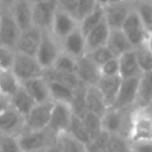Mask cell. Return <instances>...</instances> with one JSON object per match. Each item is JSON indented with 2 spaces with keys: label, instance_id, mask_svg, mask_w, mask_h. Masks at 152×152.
<instances>
[{
  "label": "cell",
  "instance_id": "45",
  "mask_svg": "<svg viewBox=\"0 0 152 152\" xmlns=\"http://www.w3.org/2000/svg\"><path fill=\"white\" fill-rule=\"evenodd\" d=\"M76 2L77 0H57L58 7H61L62 10L69 12L70 14H72L75 17V8H76Z\"/></svg>",
  "mask_w": 152,
  "mask_h": 152
},
{
  "label": "cell",
  "instance_id": "15",
  "mask_svg": "<svg viewBox=\"0 0 152 152\" xmlns=\"http://www.w3.org/2000/svg\"><path fill=\"white\" fill-rule=\"evenodd\" d=\"M25 128V118L11 106L0 113V133L18 137Z\"/></svg>",
  "mask_w": 152,
  "mask_h": 152
},
{
  "label": "cell",
  "instance_id": "27",
  "mask_svg": "<svg viewBox=\"0 0 152 152\" xmlns=\"http://www.w3.org/2000/svg\"><path fill=\"white\" fill-rule=\"evenodd\" d=\"M86 107L87 112L95 113L100 116L107 110L106 102L96 86H88L86 90Z\"/></svg>",
  "mask_w": 152,
  "mask_h": 152
},
{
  "label": "cell",
  "instance_id": "32",
  "mask_svg": "<svg viewBox=\"0 0 152 152\" xmlns=\"http://www.w3.org/2000/svg\"><path fill=\"white\" fill-rule=\"evenodd\" d=\"M103 17H104L103 7L101 5H97L94 11H91L89 14H87L84 18H82L78 21V27H80L81 32L86 36L91 28H94L103 19Z\"/></svg>",
  "mask_w": 152,
  "mask_h": 152
},
{
  "label": "cell",
  "instance_id": "8",
  "mask_svg": "<svg viewBox=\"0 0 152 152\" xmlns=\"http://www.w3.org/2000/svg\"><path fill=\"white\" fill-rule=\"evenodd\" d=\"M20 31L10 8L0 6V44L14 49Z\"/></svg>",
  "mask_w": 152,
  "mask_h": 152
},
{
  "label": "cell",
  "instance_id": "47",
  "mask_svg": "<svg viewBox=\"0 0 152 152\" xmlns=\"http://www.w3.org/2000/svg\"><path fill=\"white\" fill-rule=\"evenodd\" d=\"M86 152H108V151L104 150V148L99 147V146L95 145L93 141H90L89 144L86 145Z\"/></svg>",
  "mask_w": 152,
  "mask_h": 152
},
{
  "label": "cell",
  "instance_id": "20",
  "mask_svg": "<svg viewBox=\"0 0 152 152\" xmlns=\"http://www.w3.org/2000/svg\"><path fill=\"white\" fill-rule=\"evenodd\" d=\"M10 11L20 30L32 26V1L31 0H14Z\"/></svg>",
  "mask_w": 152,
  "mask_h": 152
},
{
  "label": "cell",
  "instance_id": "37",
  "mask_svg": "<svg viewBox=\"0 0 152 152\" xmlns=\"http://www.w3.org/2000/svg\"><path fill=\"white\" fill-rule=\"evenodd\" d=\"M76 62L77 59L71 57L70 55L65 52H61L59 56L56 58L53 65L51 68L58 70V71H64V72H75L76 70Z\"/></svg>",
  "mask_w": 152,
  "mask_h": 152
},
{
  "label": "cell",
  "instance_id": "42",
  "mask_svg": "<svg viewBox=\"0 0 152 152\" xmlns=\"http://www.w3.org/2000/svg\"><path fill=\"white\" fill-rule=\"evenodd\" d=\"M15 50L13 48L0 44V69H11L14 59Z\"/></svg>",
  "mask_w": 152,
  "mask_h": 152
},
{
  "label": "cell",
  "instance_id": "53",
  "mask_svg": "<svg viewBox=\"0 0 152 152\" xmlns=\"http://www.w3.org/2000/svg\"><path fill=\"white\" fill-rule=\"evenodd\" d=\"M147 109H148L150 112H152V100H151V102H150V104H148V107H147Z\"/></svg>",
  "mask_w": 152,
  "mask_h": 152
},
{
  "label": "cell",
  "instance_id": "12",
  "mask_svg": "<svg viewBox=\"0 0 152 152\" xmlns=\"http://www.w3.org/2000/svg\"><path fill=\"white\" fill-rule=\"evenodd\" d=\"M77 27H78L77 19L69 12L62 10L61 7H57L50 27L52 34L61 42L64 37H66L70 32H72Z\"/></svg>",
  "mask_w": 152,
  "mask_h": 152
},
{
  "label": "cell",
  "instance_id": "31",
  "mask_svg": "<svg viewBox=\"0 0 152 152\" xmlns=\"http://www.w3.org/2000/svg\"><path fill=\"white\" fill-rule=\"evenodd\" d=\"M20 87V82L11 69H0V93L8 97Z\"/></svg>",
  "mask_w": 152,
  "mask_h": 152
},
{
  "label": "cell",
  "instance_id": "35",
  "mask_svg": "<svg viewBox=\"0 0 152 152\" xmlns=\"http://www.w3.org/2000/svg\"><path fill=\"white\" fill-rule=\"evenodd\" d=\"M68 131L77 139L80 140L82 144L87 145L89 144L91 140H90V137L86 129V126L83 124V120L76 115H71V119H70V124H69V127H68Z\"/></svg>",
  "mask_w": 152,
  "mask_h": 152
},
{
  "label": "cell",
  "instance_id": "34",
  "mask_svg": "<svg viewBox=\"0 0 152 152\" xmlns=\"http://www.w3.org/2000/svg\"><path fill=\"white\" fill-rule=\"evenodd\" d=\"M137 62L141 69V71H150L152 70V50L148 48L146 42L142 44L133 48Z\"/></svg>",
  "mask_w": 152,
  "mask_h": 152
},
{
  "label": "cell",
  "instance_id": "14",
  "mask_svg": "<svg viewBox=\"0 0 152 152\" xmlns=\"http://www.w3.org/2000/svg\"><path fill=\"white\" fill-rule=\"evenodd\" d=\"M75 74L77 75L78 80L88 86H97L100 78H101V72H100V66L93 62L87 53L80 58H77L76 62V70Z\"/></svg>",
  "mask_w": 152,
  "mask_h": 152
},
{
  "label": "cell",
  "instance_id": "11",
  "mask_svg": "<svg viewBox=\"0 0 152 152\" xmlns=\"http://www.w3.org/2000/svg\"><path fill=\"white\" fill-rule=\"evenodd\" d=\"M138 78L139 77L121 78L119 90L116 93L115 100H114L110 108L126 109V108L134 107V101H135V95H137V87H138Z\"/></svg>",
  "mask_w": 152,
  "mask_h": 152
},
{
  "label": "cell",
  "instance_id": "3",
  "mask_svg": "<svg viewBox=\"0 0 152 152\" xmlns=\"http://www.w3.org/2000/svg\"><path fill=\"white\" fill-rule=\"evenodd\" d=\"M132 109L133 107L126 109L108 108L101 116L103 129L107 131L109 134H116L127 138Z\"/></svg>",
  "mask_w": 152,
  "mask_h": 152
},
{
  "label": "cell",
  "instance_id": "52",
  "mask_svg": "<svg viewBox=\"0 0 152 152\" xmlns=\"http://www.w3.org/2000/svg\"><path fill=\"white\" fill-rule=\"evenodd\" d=\"M26 152H45V148H44V150H34V151H26Z\"/></svg>",
  "mask_w": 152,
  "mask_h": 152
},
{
  "label": "cell",
  "instance_id": "1",
  "mask_svg": "<svg viewBox=\"0 0 152 152\" xmlns=\"http://www.w3.org/2000/svg\"><path fill=\"white\" fill-rule=\"evenodd\" d=\"M127 139L129 141L152 140V112L147 108L133 107Z\"/></svg>",
  "mask_w": 152,
  "mask_h": 152
},
{
  "label": "cell",
  "instance_id": "17",
  "mask_svg": "<svg viewBox=\"0 0 152 152\" xmlns=\"http://www.w3.org/2000/svg\"><path fill=\"white\" fill-rule=\"evenodd\" d=\"M61 46H62L63 52L70 55L71 57H74L76 59L87 53L84 34L81 32L80 27L75 28L66 37H64L61 40Z\"/></svg>",
  "mask_w": 152,
  "mask_h": 152
},
{
  "label": "cell",
  "instance_id": "23",
  "mask_svg": "<svg viewBox=\"0 0 152 152\" xmlns=\"http://www.w3.org/2000/svg\"><path fill=\"white\" fill-rule=\"evenodd\" d=\"M118 59H119V75L121 78L139 77L141 75L142 71L137 62L133 49L120 55Z\"/></svg>",
  "mask_w": 152,
  "mask_h": 152
},
{
  "label": "cell",
  "instance_id": "16",
  "mask_svg": "<svg viewBox=\"0 0 152 152\" xmlns=\"http://www.w3.org/2000/svg\"><path fill=\"white\" fill-rule=\"evenodd\" d=\"M102 7H103L104 20L108 24V26L110 28H120L127 14L132 10V4L125 1H118Z\"/></svg>",
  "mask_w": 152,
  "mask_h": 152
},
{
  "label": "cell",
  "instance_id": "44",
  "mask_svg": "<svg viewBox=\"0 0 152 152\" xmlns=\"http://www.w3.org/2000/svg\"><path fill=\"white\" fill-rule=\"evenodd\" d=\"M131 152H152V140L129 141Z\"/></svg>",
  "mask_w": 152,
  "mask_h": 152
},
{
  "label": "cell",
  "instance_id": "50",
  "mask_svg": "<svg viewBox=\"0 0 152 152\" xmlns=\"http://www.w3.org/2000/svg\"><path fill=\"white\" fill-rule=\"evenodd\" d=\"M118 1H121V0H97V4L101 6H106V5H109L113 2H118Z\"/></svg>",
  "mask_w": 152,
  "mask_h": 152
},
{
  "label": "cell",
  "instance_id": "10",
  "mask_svg": "<svg viewBox=\"0 0 152 152\" xmlns=\"http://www.w3.org/2000/svg\"><path fill=\"white\" fill-rule=\"evenodd\" d=\"M53 101H48L43 103H36L30 113L25 116V128L24 129H44L49 125L50 114L52 109Z\"/></svg>",
  "mask_w": 152,
  "mask_h": 152
},
{
  "label": "cell",
  "instance_id": "41",
  "mask_svg": "<svg viewBox=\"0 0 152 152\" xmlns=\"http://www.w3.org/2000/svg\"><path fill=\"white\" fill-rule=\"evenodd\" d=\"M97 5V0H77L75 8V18L77 19V21L94 11Z\"/></svg>",
  "mask_w": 152,
  "mask_h": 152
},
{
  "label": "cell",
  "instance_id": "19",
  "mask_svg": "<svg viewBox=\"0 0 152 152\" xmlns=\"http://www.w3.org/2000/svg\"><path fill=\"white\" fill-rule=\"evenodd\" d=\"M151 100H152V70L141 72V75L138 78L134 107L147 108Z\"/></svg>",
  "mask_w": 152,
  "mask_h": 152
},
{
  "label": "cell",
  "instance_id": "4",
  "mask_svg": "<svg viewBox=\"0 0 152 152\" xmlns=\"http://www.w3.org/2000/svg\"><path fill=\"white\" fill-rule=\"evenodd\" d=\"M11 70L13 71L18 81L21 83L23 81L42 76L44 69L40 66V64L38 63L34 56H30L15 51Z\"/></svg>",
  "mask_w": 152,
  "mask_h": 152
},
{
  "label": "cell",
  "instance_id": "46",
  "mask_svg": "<svg viewBox=\"0 0 152 152\" xmlns=\"http://www.w3.org/2000/svg\"><path fill=\"white\" fill-rule=\"evenodd\" d=\"M10 107V97L2 93H0V113Z\"/></svg>",
  "mask_w": 152,
  "mask_h": 152
},
{
  "label": "cell",
  "instance_id": "5",
  "mask_svg": "<svg viewBox=\"0 0 152 152\" xmlns=\"http://www.w3.org/2000/svg\"><path fill=\"white\" fill-rule=\"evenodd\" d=\"M55 140V135L48 129H24L18 135V142L23 152L34 151V150H44L49 145H51Z\"/></svg>",
  "mask_w": 152,
  "mask_h": 152
},
{
  "label": "cell",
  "instance_id": "43",
  "mask_svg": "<svg viewBox=\"0 0 152 152\" xmlns=\"http://www.w3.org/2000/svg\"><path fill=\"white\" fill-rule=\"evenodd\" d=\"M101 76H116L119 75V59L116 56L112 57L100 66ZM120 76V75H119Z\"/></svg>",
  "mask_w": 152,
  "mask_h": 152
},
{
  "label": "cell",
  "instance_id": "9",
  "mask_svg": "<svg viewBox=\"0 0 152 152\" xmlns=\"http://www.w3.org/2000/svg\"><path fill=\"white\" fill-rule=\"evenodd\" d=\"M42 33H43V30L33 25L25 30H21L15 42L14 50L17 52H21L25 55L36 56V52L38 50V46L42 39Z\"/></svg>",
  "mask_w": 152,
  "mask_h": 152
},
{
  "label": "cell",
  "instance_id": "24",
  "mask_svg": "<svg viewBox=\"0 0 152 152\" xmlns=\"http://www.w3.org/2000/svg\"><path fill=\"white\" fill-rule=\"evenodd\" d=\"M106 45L116 57L133 49V46L131 45L129 40L127 39L126 34L122 32L121 28H110Z\"/></svg>",
  "mask_w": 152,
  "mask_h": 152
},
{
  "label": "cell",
  "instance_id": "54",
  "mask_svg": "<svg viewBox=\"0 0 152 152\" xmlns=\"http://www.w3.org/2000/svg\"><path fill=\"white\" fill-rule=\"evenodd\" d=\"M121 1H125V2H132L133 0H121Z\"/></svg>",
  "mask_w": 152,
  "mask_h": 152
},
{
  "label": "cell",
  "instance_id": "21",
  "mask_svg": "<svg viewBox=\"0 0 152 152\" xmlns=\"http://www.w3.org/2000/svg\"><path fill=\"white\" fill-rule=\"evenodd\" d=\"M109 31H110V27L108 26V24L104 20V17H103V19L84 36L87 52H89L96 48L106 45L108 36H109Z\"/></svg>",
  "mask_w": 152,
  "mask_h": 152
},
{
  "label": "cell",
  "instance_id": "40",
  "mask_svg": "<svg viewBox=\"0 0 152 152\" xmlns=\"http://www.w3.org/2000/svg\"><path fill=\"white\" fill-rule=\"evenodd\" d=\"M0 148L1 152H23L18 142V137L5 133H0Z\"/></svg>",
  "mask_w": 152,
  "mask_h": 152
},
{
  "label": "cell",
  "instance_id": "39",
  "mask_svg": "<svg viewBox=\"0 0 152 152\" xmlns=\"http://www.w3.org/2000/svg\"><path fill=\"white\" fill-rule=\"evenodd\" d=\"M87 56H88L93 62H95L99 66H101L104 62H107L108 59H110L112 57H114V55H113L112 51L107 48V45L96 48V49H94V50L87 52Z\"/></svg>",
  "mask_w": 152,
  "mask_h": 152
},
{
  "label": "cell",
  "instance_id": "30",
  "mask_svg": "<svg viewBox=\"0 0 152 152\" xmlns=\"http://www.w3.org/2000/svg\"><path fill=\"white\" fill-rule=\"evenodd\" d=\"M86 90H87V86L81 83L78 87H76L74 89L72 93V99L69 103L71 112L74 115L78 116V118H83V115L87 113V107H86Z\"/></svg>",
  "mask_w": 152,
  "mask_h": 152
},
{
  "label": "cell",
  "instance_id": "48",
  "mask_svg": "<svg viewBox=\"0 0 152 152\" xmlns=\"http://www.w3.org/2000/svg\"><path fill=\"white\" fill-rule=\"evenodd\" d=\"M146 44L148 45V48L152 50V28L147 30V36H146Z\"/></svg>",
  "mask_w": 152,
  "mask_h": 152
},
{
  "label": "cell",
  "instance_id": "55",
  "mask_svg": "<svg viewBox=\"0 0 152 152\" xmlns=\"http://www.w3.org/2000/svg\"><path fill=\"white\" fill-rule=\"evenodd\" d=\"M32 2H37V1H43V0H31Z\"/></svg>",
  "mask_w": 152,
  "mask_h": 152
},
{
  "label": "cell",
  "instance_id": "6",
  "mask_svg": "<svg viewBox=\"0 0 152 152\" xmlns=\"http://www.w3.org/2000/svg\"><path fill=\"white\" fill-rule=\"evenodd\" d=\"M120 28L126 34L127 39L129 40V43H131V45L133 48L142 44L146 40L147 28L144 25V23L140 19V17L138 15V13L133 8L127 14V17L124 20V23H122Z\"/></svg>",
  "mask_w": 152,
  "mask_h": 152
},
{
  "label": "cell",
  "instance_id": "49",
  "mask_svg": "<svg viewBox=\"0 0 152 152\" xmlns=\"http://www.w3.org/2000/svg\"><path fill=\"white\" fill-rule=\"evenodd\" d=\"M45 152H62V151H61V150L52 142L51 145H49V146L45 148Z\"/></svg>",
  "mask_w": 152,
  "mask_h": 152
},
{
  "label": "cell",
  "instance_id": "22",
  "mask_svg": "<svg viewBox=\"0 0 152 152\" xmlns=\"http://www.w3.org/2000/svg\"><path fill=\"white\" fill-rule=\"evenodd\" d=\"M120 83H121V77L119 75H116V76H101L96 87L100 90V93H101V95L106 102L107 109L112 107V104L115 100L116 93L119 90Z\"/></svg>",
  "mask_w": 152,
  "mask_h": 152
},
{
  "label": "cell",
  "instance_id": "33",
  "mask_svg": "<svg viewBox=\"0 0 152 152\" xmlns=\"http://www.w3.org/2000/svg\"><path fill=\"white\" fill-rule=\"evenodd\" d=\"M131 4L146 28H152V0H133Z\"/></svg>",
  "mask_w": 152,
  "mask_h": 152
},
{
  "label": "cell",
  "instance_id": "38",
  "mask_svg": "<svg viewBox=\"0 0 152 152\" xmlns=\"http://www.w3.org/2000/svg\"><path fill=\"white\" fill-rule=\"evenodd\" d=\"M108 152H131V144L126 137L110 134L108 147Z\"/></svg>",
  "mask_w": 152,
  "mask_h": 152
},
{
  "label": "cell",
  "instance_id": "25",
  "mask_svg": "<svg viewBox=\"0 0 152 152\" xmlns=\"http://www.w3.org/2000/svg\"><path fill=\"white\" fill-rule=\"evenodd\" d=\"M36 104L34 100L28 95V93L20 86L14 94L10 96V106L15 109L24 118L30 113L32 107Z\"/></svg>",
  "mask_w": 152,
  "mask_h": 152
},
{
  "label": "cell",
  "instance_id": "2",
  "mask_svg": "<svg viewBox=\"0 0 152 152\" xmlns=\"http://www.w3.org/2000/svg\"><path fill=\"white\" fill-rule=\"evenodd\" d=\"M62 52L61 42L52 34L50 30H43L42 39L36 52V59L43 69H49L53 65L56 58Z\"/></svg>",
  "mask_w": 152,
  "mask_h": 152
},
{
  "label": "cell",
  "instance_id": "36",
  "mask_svg": "<svg viewBox=\"0 0 152 152\" xmlns=\"http://www.w3.org/2000/svg\"><path fill=\"white\" fill-rule=\"evenodd\" d=\"M83 124L86 126V129L90 137V140H94L99 134L100 132L103 129L102 127V118L95 113H91V112H87L83 118Z\"/></svg>",
  "mask_w": 152,
  "mask_h": 152
},
{
  "label": "cell",
  "instance_id": "18",
  "mask_svg": "<svg viewBox=\"0 0 152 152\" xmlns=\"http://www.w3.org/2000/svg\"><path fill=\"white\" fill-rule=\"evenodd\" d=\"M20 86L28 93V95L34 100L36 103H43V102L51 101L49 88H48V82L43 77V75L23 81Z\"/></svg>",
  "mask_w": 152,
  "mask_h": 152
},
{
  "label": "cell",
  "instance_id": "13",
  "mask_svg": "<svg viewBox=\"0 0 152 152\" xmlns=\"http://www.w3.org/2000/svg\"><path fill=\"white\" fill-rule=\"evenodd\" d=\"M72 112L69 106V103L64 102H53L51 114H50V120L48 125V129L56 135L58 132L66 131L70 124Z\"/></svg>",
  "mask_w": 152,
  "mask_h": 152
},
{
  "label": "cell",
  "instance_id": "56",
  "mask_svg": "<svg viewBox=\"0 0 152 152\" xmlns=\"http://www.w3.org/2000/svg\"><path fill=\"white\" fill-rule=\"evenodd\" d=\"M0 152H1V148H0Z\"/></svg>",
  "mask_w": 152,
  "mask_h": 152
},
{
  "label": "cell",
  "instance_id": "7",
  "mask_svg": "<svg viewBox=\"0 0 152 152\" xmlns=\"http://www.w3.org/2000/svg\"><path fill=\"white\" fill-rule=\"evenodd\" d=\"M57 7V0L32 2V25L40 30H50Z\"/></svg>",
  "mask_w": 152,
  "mask_h": 152
},
{
  "label": "cell",
  "instance_id": "29",
  "mask_svg": "<svg viewBox=\"0 0 152 152\" xmlns=\"http://www.w3.org/2000/svg\"><path fill=\"white\" fill-rule=\"evenodd\" d=\"M48 82V88H49V94L50 99L53 102H64V103H70L72 99V93L74 89L70 87L56 82V81H46Z\"/></svg>",
  "mask_w": 152,
  "mask_h": 152
},
{
  "label": "cell",
  "instance_id": "26",
  "mask_svg": "<svg viewBox=\"0 0 152 152\" xmlns=\"http://www.w3.org/2000/svg\"><path fill=\"white\" fill-rule=\"evenodd\" d=\"M53 144L62 152H86V145L77 140L68 129L58 132L55 135Z\"/></svg>",
  "mask_w": 152,
  "mask_h": 152
},
{
  "label": "cell",
  "instance_id": "28",
  "mask_svg": "<svg viewBox=\"0 0 152 152\" xmlns=\"http://www.w3.org/2000/svg\"><path fill=\"white\" fill-rule=\"evenodd\" d=\"M43 77L46 81H56V82H61L68 87H70L71 89H75L76 87H78L82 82L78 80L77 75L75 72H64V71H58L53 68H49V69H44L43 70Z\"/></svg>",
  "mask_w": 152,
  "mask_h": 152
},
{
  "label": "cell",
  "instance_id": "51",
  "mask_svg": "<svg viewBox=\"0 0 152 152\" xmlns=\"http://www.w3.org/2000/svg\"><path fill=\"white\" fill-rule=\"evenodd\" d=\"M14 2V0H0V6L2 7H11V5Z\"/></svg>",
  "mask_w": 152,
  "mask_h": 152
}]
</instances>
